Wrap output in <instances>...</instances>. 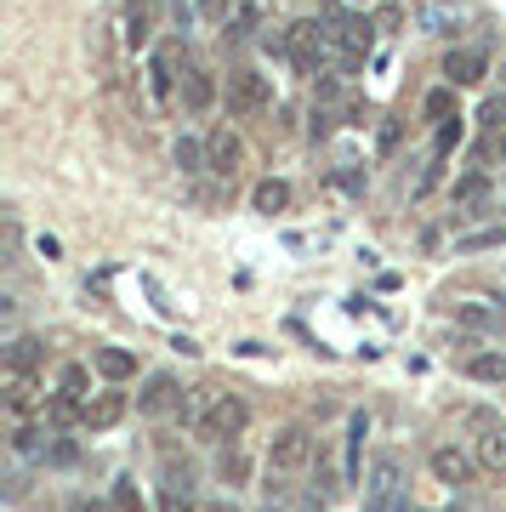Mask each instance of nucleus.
I'll use <instances>...</instances> for the list:
<instances>
[{"label":"nucleus","instance_id":"obj_1","mask_svg":"<svg viewBox=\"0 0 506 512\" xmlns=\"http://www.w3.org/2000/svg\"><path fill=\"white\" fill-rule=\"evenodd\" d=\"M194 427L199 439H222L234 444L245 427H251V404L239 399V393H217V387H199L194 393Z\"/></svg>","mask_w":506,"mask_h":512},{"label":"nucleus","instance_id":"obj_2","mask_svg":"<svg viewBox=\"0 0 506 512\" xmlns=\"http://www.w3.org/2000/svg\"><path fill=\"white\" fill-rule=\"evenodd\" d=\"M285 57L296 63L302 74H325L336 63V40H330L325 18H302L285 29Z\"/></svg>","mask_w":506,"mask_h":512},{"label":"nucleus","instance_id":"obj_3","mask_svg":"<svg viewBox=\"0 0 506 512\" xmlns=\"http://www.w3.org/2000/svg\"><path fill=\"white\" fill-rule=\"evenodd\" d=\"M364 512H404V456L381 450L364 473Z\"/></svg>","mask_w":506,"mask_h":512},{"label":"nucleus","instance_id":"obj_4","mask_svg":"<svg viewBox=\"0 0 506 512\" xmlns=\"http://www.w3.org/2000/svg\"><path fill=\"white\" fill-rule=\"evenodd\" d=\"M325 29L336 40V69H359L370 57V46H376V23L347 18V12H325Z\"/></svg>","mask_w":506,"mask_h":512},{"label":"nucleus","instance_id":"obj_5","mask_svg":"<svg viewBox=\"0 0 506 512\" xmlns=\"http://www.w3.org/2000/svg\"><path fill=\"white\" fill-rule=\"evenodd\" d=\"M262 109H273L268 74H256V69H228V114L251 120V114H262Z\"/></svg>","mask_w":506,"mask_h":512},{"label":"nucleus","instance_id":"obj_6","mask_svg":"<svg viewBox=\"0 0 506 512\" xmlns=\"http://www.w3.org/2000/svg\"><path fill=\"white\" fill-rule=\"evenodd\" d=\"M313 461V433L308 427H279L268 444V467L273 473H302Z\"/></svg>","mask_w":506,"mask_h":512},{"label":"nucleus","instance_id":"obj_7","mask_svg":"<svg viewBox=\"0 0 506 512\" xmlns=\"http://www.w3.org/2000/svg\"><path fill=\"white\" fill-rule=\"evenodd\" d=\"M205 171H217L222 183H234L239 171H245V143H239V131H211L205 137Z\"/></svg>","mask_w":506,"mask_h":512},{"label":"nucleus","instance_id":"obj_8","mask_svg":"<svg viewBox=\"0 0 506 512\" xmlns=\"http://www.w3.org/2000/svg\"><path fill=\"white\" fill-rule=\"evenodd\" d=\"M182 399H188L182 382L160 370V376H148V387L137 393V410H143V416H171V410H182Z\"/></svg>","mask_w":506,"mask_h":512},{"label":"nucleus","instance_id":"obj_9","mask_svg":"<svg viewBox=\"0 0 506 512\" xmlns=\"http://www.w3.org/2000/svg\"><path fill=\"white\" fill-rule=\"evenodd\" d=\"M0 382H6V410H12V416H29V410L40 404V376H35V370L6 365V370H0Z\"/></svg>","mask_w":506,"mask_h":512},{"label":"nucleus","instance_id":"obj_10","mask_svg":"<svg viewBox=\"0 0 506 512\" xmlns=\"http://www.w3.org/2000/svg\"><path fill=\"white\" fill-rule=\"evenodd\" d=\"M120 416H126V393H91V399L80 404V427H86V433H109Z\"/></svg>","mask_w":506,"mask_h":512},{"label":"nucleus","instance_id":"obj_11","mask_svg":"<svg viewBox=\"0 0 506 512\" xmlns=\"http://www.w3.org/2000/svg\"><path fill=\"white\" fill-rule=\"evenodd\" d=\"M211 103H217V74L211 69H182V109L205 114Z\"/></svg>","mask_w":506,"mask_h":512},{"label":"nucleus","instance_id":"obj_12","mask_svg":"<svg viewBox=\"0 0 506 512\" xmlns=\"http://www.w3.org/2000/svg\"><path fill=\"white\" fill-rule=\"evenodd\" d=\"M444 74H450V86H478L489 74V57L478 52V46H461V52L444 57Z\"/></svg>","mask_w":506,"mask_h":512},{"label":"nucleus","instance_id":"obj_13","mask_svg":"<svg viewBox=\"0 0 506 512\" xmlns=\"http://www.w3.org/2000/svg\"><path fill=\"white\" fill-rule=\"evenodd\" d=\"M472 427L484 433V439H478V467H489V473H506V427H495L489 416H472Z\"/></svg>","mask_w":506,"mask_h":512},{"label":"nucleus","instance_id":"obj_14","mask_svg":"<svg viewBox=\"0 0 506 512\" xmlns=\"http://www.w3.org/2000/svg\"><path fill=\"white\" fill-rule=\"evenodd\" d=\"M177 40H165L160 52H154V63H148V92H154V103H171V80H177Z\"/></svg>","mask_w":506,"mask_h":512},{"label":"nucleus","instance_id":"obj_15","mask_svg":"<svg viewBox=\"0 0 506 512\" xmlns=\"http://www.w3.org/2000/svg\"><path fill=\"white\" fill-rule=\"evenodd\" d=\"M489 177H461L455 183V217H484V205H489Z\"/></svg>","mask_w":506,"mask_h":512},{"label":"nucleus","instance_id":"obj_16","mask_svg":"<svg viewBox=\"0 0 506 512\" xmlns=\"http://www.w3.org/2000/svg\"><path fill=\"white\" fill-rule=\"evenodd\" d=\"M91 365H97V376H103V382H126V376H137V353L97 348V353H91Z\"/></svg>","mask_w":506,"mask_h":512},{"label":"nucleus","instance_id":"obj_17","mask_svg":"<svg viewBox=\"0 0 506 512\" xmlns=\"http://www.w3.org/2000/svg\"><path fill=\"white\" fill-rule=\"evenodd\" d=\"M433 478H438V484H467L472 461L461 456V450H450V444H438V450H433Z\"/></svg>","mask_w":506,"mask_h":512},{"label":"nucleus","instance_id":"obj_18","mask_svg":"<svg viewBox=\"0 0 506 512\" xmlns=\"http://www.w3.org/2000/svg\"><path fill=\"white\" fill-rule=\"evenodd\" d=\"M251 205L262 211V217H279V211H290V183H279V177L256 183V188H251Z\"/></svg>","mask_w":506,"mask_h":512},{"label":"nucleus","instance_id":"obj_19","mask_svg":"<svg viewBox=\"0 0 506 512\" xmlns=\"http://www.w3.org/2000/svg\"><path fill=\"white\" fill-rule=\"evenodd\" d=\"M148 35H154V0H126V40L148 46Z\"/></svg>","mask_w":506,"mask_h":512},{"label":"nucleus","instance_id":"obj_20","mask_svg":"<svg viewBox=\"0 0 506 512\" xmlns=\"http://www.w3.org/2000/svg\"><path fill=\"white\" fill-rule=\"evenodd\" d=\"M364 433H370V416L353 410V416H347V467H342L347 484H359V444H364Z\"/></svg>","mask_w":506,"mask_h":512},{"label":"nucleus","instance_id":"obj_21","mask_svg":"<svg viewBox=\"0 0 506 512\" xmlns=\"http://www.w3.org/2000/svg\"><path fill=\"white\" fill-rule=\"evenodd\" d=\"M472 376V382H495V387H506V353H472L467 365H461Z\"/></svg>","mask_w":506,"mask_h":512},{"label":"nucleus","instance_id":"obj_22","mask_svg":"<svg viewBox=\"0 0 506 512\" xmlns=\"http://www.w3.org/2000/svg\"><path fill=\"white\" fill-rule=\"evenodd\" d=\"M91 370L86 365H63V376H57V399H69V404H86L91 393Z\"/></svg>","mask_w":506,"mask_h":512},{"label":"nucleus","instance_id":"obj_23","mask_svg":"<svg viewBox=\"0 0 506 512\" xmlns=\"http://www.w3.org/2000/svg\"><path fill=\"white\" fill-rule=\"evenodd\" d=\"M217 473H222V484H245V478H251V461H245V450H239V444H222Z\"/></svg>","mask_w":506,"mask_h":512},{"label":"nucleus","instance_id":"obj_24","mask_svg":"<svg viewBox=\"0 0 506 512\" xmlns=\"http://www.w3.org/2000/svg\"><path fill=\"white\" fill-rule=\"evenodd\" d=\"M171 160H177L182 177H194V171H205V143L199 137H177V148H171Z\"/></svg>","mask_w":506,"mask_h":512},{"label":"nucleus","instance_id":"obj_25","mask_svg":"<svg viewBox=\"0 0 506 512\" xmlns=\"http://www.w3.org/2000/svg\"><path fill=\"white\" fill-rule=\"evenodd\" d=\"M421 114H427V120H438V126H444V120H461V109H455V86H438V92H427Z\"/></svg>","mask_w":506,"mask_h":512},{"label":"nucleus","instance_id":"obj_26","mask_svg":"<svg viewBox=\"0 0 506 512\" xmlns=\"http://www.w3.org/2000/svg\"><path fill=\"white\" fill-rule=\"evenodd\" d=\"M109 507H114V512H143V495H137V484H131V478H114Z\"/></svg>","mask_w":506,"mask_h":512},{"label":"nucleus","instance_id":"obj_27","mask_svg":"<svg viewBox=\"0 0 506 512\" xmlns=\"http://www.w3.org/2000/svg\"><path fill=\"white\" fill-rule=\"evenodd\" d=\"M6 365L35 370L40 365V342H35V336H18V342H12V353H6Z\"/></svg>","mask_w":506,"mask_h":512},{"label":"nucleus","instance_id":"obj_28","mask_svg":"<svg viewBox=\"0 0 506 512\" xmlns=\"http://www.w3.org/2000/svg\"><path fill=\"white\" fill-rule=\"evenodd\" d=\"M489 245H506V228H484V234H461L455 251H489Z\"/></svg>","mask_w":506,"mask_h":512},{"label":"nucleus","instance_id":"obj_29","mask_svg":"<svg viewBox=\"0 0 506 512\" xmlns=\"http://www.w3.org/2000/svg\"><path fill=\"white\" fill-rule=\"evenodd\" d=\"M160 512H199V507H194V490H171V484H165Z\"/></svg>","mask_w":506,"mask_h":512},{"label":"nucleus","instance_id":"obj_30","mask_svg":"<svg viewBox=\"0 0 506 512\" xmlns=\"http://www.w3.org/2000/svg\"><path fill=\"white\" fill-rule=\"evenodd\" d=\"M455 143H461V120H444V126H438V143H433V154L444 160V154H450Z\"/></svg>","mask_w":506,"mask_h":512},{"label":"nucleus","instance_id":"obj_31","mask_svg":"<svg viewBox=\"0 0 506 512\" xmlns=\"http://www.w3.org/2000/svg\"><path fill=\"white\" fill-rule=\"evenodd\" d=\"M484 126H489V131H506V92L484 103Z\"/></svg>","mask_w":506,"mask_h":512},{"label":"nucleus","instance_id":"obj_32","mask_svg":"<svg viewBox=\"0 0 506 512\" xmlns=\"http://www.w3.org/2000/svg\"><path fill=\"white\" fill-rule=\"evenodd\" d=\"M370 23H376V35H393L398 23H404V12H398V6H381V12H376Z\"/></svg>","mask_w":506,"mask_h":512},{"label":"nucleus","instance_id":"obj_33","mask_svg":"<svg viewBox=\"0 0 506 512\" xmlns=\"http://www.w3.org/2000/svg\"><path fill=\"white\" fill-rule=\"evenodd\" d=\"M438 177H444V160L433 154V165L421 171V183H416V200H421V194H433V188H438Z\"/></svg>","mask_w":506,"mask_h":512},{"label":"nucleus","instance_id":"obj_34","mask_svg":"<svg viewBox=\"0 0 506 512\" xmlns=\"http://www.w3.org/2000/svg\"><path fill=\"white\" fill-rule=\"evenodd\" d=\"M46 456H52V461H57V467H69V461H74V444H69V439H57V444H52V450H46Z\"/></svg>","mask_w":506,"mask_h":512},{"label":"nucleus","instance_id":"obj_35","mask_svg":"<svg viewBox=\"0 0 506 512\" xmlns=\"http://www.w3.org/2000/svg\"><path fill=\"white\" fill-rule=\"evenodd\" d=\"M461 325H472V330H484V325H489V308H461Z\"/></svg>","mask_w":506,"mask_h":512},{"label":"nucleus","instance_id":"obj_36","mask_svg":"<svg viewBox=\"0 0 506 512\" xmlns=\"http://www.w3.org/2000/svg\"><path fill=\"white\" fill-rule=\"evenodd\" d=\"M239 29H234V35H251V29H256V6H239Z\"/></svg>","mask_w":506,"mask_h":512},{"label":"nucleus","instance_id":"obj_37","mask_svg":"<svg viewBox=\"0 0 506 512\" xmlns=\"http://www.w3.org/2000/svg\"><path fill=\"white\" fill-rule=\"evenodd\" d=\"M199 512H239V507H234V501H205Z\"/></svg>","mask_w":506,"mask_h":512},{"label":"nucleus","instance_id":"obj_38","mask_svg":"<svg viewBox=\"0 0 506 512\" xmlns=\"http://www.w3.org/2000/svg\"><path fill=\"white\" fill-rule=\"evenodd\" d=\"M302 512H325V501H319V495H308V501H302Z\"/></svg>","mask_w":506,"mask_h":512},{"label":"nucleus","instance_id":"obj_39","mask_svg":"<svg viewBox=\"0 0 506 512\" xmlns=\"http://www.w3.org/2000/svg\"><path fill=\"white\" fill-rule=\"evenodd\" d=\"M80 512H114V507H103V501H80Z\"/></svg>","mask_w":506,"mask_h":512},{"label":"nucleus","instance_id":"obj_40","mask_svg":"<svg viewBox=\"0 0 506 512\" xmlns=\"http://www.w3.org/2000/svg\"><path fill=\"white\" fill-rule=\"evenodd\" d=\"M404 512H410V507H404Z\"/></svg>","mask_w":506,"mask_h":512},{"label":"nucleus","instance_id":"obj_41","mask_svg":"<svg viewBox=\"0 0 506 512\" xmlns=\"http://www.w3.org/2000/svg\"><path fill=\"white\" fill-rule=\"evenodd\" d=\"M268 512H273V507H268Z\"/></svg>","mask_w":506,"mask_h":512}]
</instances>
